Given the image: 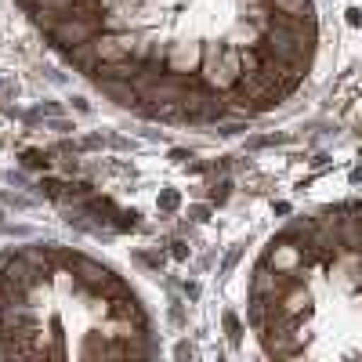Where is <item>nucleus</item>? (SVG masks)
<instances>
[{
  "label": "nucleus",
  "mask_w": 362,
  "mask_h": 362,
  "mask_svg": "<svg viewBox=\"0 0 362 362\" xmlns=\"http://www.w3.org/2000/svg\"><path fill=\"white\" fill-rule=\"evenodd\" d=\"M105 102L163 127H225L286 105L315 69V0H15Z\"/></svg>",
  "instance_id": "1"
},
{
  "label": "nucleus",
  "mask_w": 362,
  "mask_h": 362,
  "mask_svg": "<svg viewBox=\"0 0 362 362\" xmlns=\"http://www.w3.org/2000/svg\"><path fill=\"white\" fill-rule=\"evenodd\" d=\"M156 351L153 312L109 261L66 243L0 254L4 358H148Z\"/></svg>",
  "instance_id": "2"
},
{
  "label": "nucleus",
  "mask_w": 362,
  "mask_h": 362,
  "mask_svg": "<svg viewBox=\"0 0 362 362\" xmlns=\"http://www.w3.org/2000/svg\"><path fill=\"white\" fill-rule=\"evenodd\" d=\"M247 322L268 358H362V199L268 239L250 268Z\"/></svg>",
  "instance_id": "3"
},
{
  "label": "nucleus",
  "mask_w": 362,
  "mask_h": 362,
  "mask_svg": "<svg viewBox=\"0 0 362 362\" xmlns=\"http://www.w3.org/2000/svg\"><path fill=\"white\" fill-rule=\"evenodd\" d=\"M160 206H167V210H174V206H177V196H174V192H167V196L160 199Z\"/></svg>",
  "instance_id": "4"
}]
</instances>
